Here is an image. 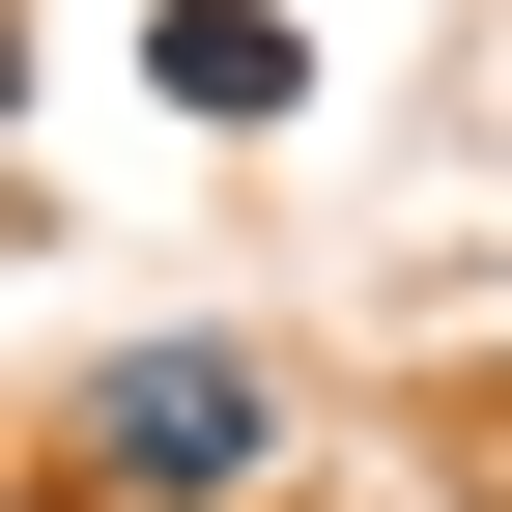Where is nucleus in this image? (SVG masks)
<instances>
[{
	"instance_id": "obj_1",
	"label": "nucleus",
	"mask_w": 512,
	"mask_h": 512,
	"mask_svg": "<svg viewBox=\"0 0 512 512\" xmlns=\"http://www.w3.org/2000/svg\"><path fill=\"white\" fill-rule=\"evenodd\" d=\"M57 456L143 484V512H285V370L256 342H114L86 399H57Z\"/></svg>"
},
{
	"instance_id": "obj_2",
	"label": "nucleus",
	"mask_w": 512,
	"mask_h": 512,
	"mask_svg": "<svg viewBox=\"0 0 512 512\" xmlns=\"http://www.w3.org/2000/svg\"><path fill=\"white\" fill-rule=\"evenodd\" d=\"M143 86L256 143V114H313V29H285V0H171V29H143Z\"/></svg>"
}]
</instances>
